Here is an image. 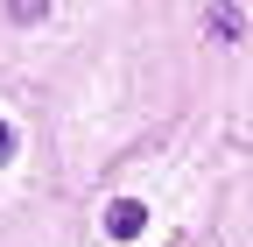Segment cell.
<instances>
[{
	"label": "cell",
	"instance_id": "obj_4",
	"mask_svg": "<svg viewBox=\"0 0 253 247\" xmlns=\"http://www.w3.org/2000/svg\"><path fill=\"white\" fill-rule=\"evenodd\" d=\"M0 163H14V127L0 120Z\"/></svg>",
	"mask_w": 253,
	"mask_h": 247
},
{
	"label": "cell",
	"instance_id": "obj_3",
	"mask_svg": "<svg viewBox=\"0 0 253 247\" xmlns=\"http://www.w3.org/2000/svg\"><path fill=\"white\" fill-rule=\"evenodd\" d=\"M7 14H14V21H42V14H49V0H7Z\"/></svg>",
	"mask_w": 253,
	"mask_h": 247
},
{
	"label": "cell",
	"instance_id": "obj_2",
	"mask_svg": "<svg viewBox=\"0 0 253 247\" xmlns=\"http://www.w3.org/2000/svg\"><path fill=\"white\" fill-rule=\"evenodd\" d=\"M211 36H218V43H239V36H246V21H239L232 0H225V7H211Z\"/></svg>",
	"mask_w": 253,
	"mask_h": 247
},
{
	"label": "cell",
	"instance_id": "obj_1",
	"mask_svg": "<svg viewBox=\"0 0 253 247\" xmlns=\"http://www.w3.org/2000/svg\"><path fill=\"white\" fill-rule=\"evenodd\" d=\"M141 226H148V205H141V198H120V205L106 212V233H113V240H134Z\"/></svg>",
	"mask_w": 253,
	"mask_h": 247
}]
</instances>
